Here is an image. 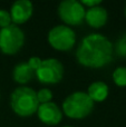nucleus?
I'll use <instances>...</instances> for the list:
<instances>
[{
	"mask_svg": "<svg viewBox=\"0 0 126 127\" xmlns=\"http://www.w3.org/2000/svg\"><path fill=\"white\" fill-rule=\"evenodd\" d=\"M113 44L100 33H91L83 38L76 51L80 65L89 68H102L113 59Z\"/></svg>",
	"mask_w": 126,
	"mask_h": 127,
	"instance_id": "f257e3e1",
	"label": "nucleus"
},
{
	"mask_svg": "<svg viewBox=\"0 0 126 127\" xmlns=\"http://www.w3.org/2000/svg\"><path fill=\"white\" fill-rule=\"evenodd\" d=\"M10 105L17 115L29 117L37 113L40 104L37 99V93L32 88L18 87L11 94Z\"/></svg>",
	"mask_w": 126,
	"mask_h": 127,
	"instance_id": "f03ea898",
	"label": "nucleus"
},
{
	"mask_svg": "<svg viewBox=\"0 0 126 127\" xmlns=\"http://www.w3.org/2000/svg\"><path fill=\"white\" fill-rule=\"evenodd\" d=\"M94 109V101L87 93L75 92L67 96L63 101V110L67 117L73 119H83Z\"/></svg>",
	"mask_w": 126,
	"mask_h": 127,
	"instance_id": "7ed1b4c3",
	"label": "nucleus"
},
{
	"mask_svg": "<svg viewBox=\"0 0 126 127\" xmlns=\"http://www.w3.org/2000/svg\"><path fill=\"white\" fill-rule=\"evenodd\" d=\"M25 33L16 25L0 28V51L4 55H15L22 48Z\"/></svg>",
	"mask_w": 126,
	"mask_h": 127,
	"instance_id": "20e7f679",
	"label": "nucleus"
},
{
	"mask_svg": "<svg viewBox=\"0 0 126 127\" xmlns=\"http://www.w3.org/2000/svg\"><path fill=\"white\" fill-rule=\"evenodd\" d=\"M48 42L56 50H70L76 42V33L70 27L58 25L48 32Z\"/></svg>",
	"mask_w": 126,
	"mask_h": 127,
	"instance_id": "39448f33",
	"label": "nucleus"
},
{
	"mask_svg": "<svg viewBox=\"0 0 126 127\" xmlns=\"http://www.w3.org/2000/svg\"><path fill=\"white\" fill-rule=\"evenodd\" d=\"M85 7L77 0H65L59 3L58 15L65 24L79 26L85 20Z\"/></svg>",
	"mask_w": 126,
	"mask_h": 127,
	"instance_id": "423d86ee",
	"label": "nucleus"
},
{
	"mask_svg": "<svg viewBox=\"0 0 126 127\" xmlns=\"http://www.w3.org/2000/svg\"><path fill=\"white\" fill-rule=\"evenodd\" d=\"M36 76L42 84H58L64 77V66L55 58L45 59L36 71Z\"/></svg>",
	"mask_w": 126,
	"mask_h": 127,
	"instance_id": "0eeeda50",
	"label": "nucleus"
},
{
	"mask_svg": "<svg viewBox=\"0 0 126 127\" xmlns=\"http://www.w3.org/2000/svg\"><path fill=\"white\" fill-rule=\"evenodd\" d=\"M37 115L42 123L49 126L59 124L63 118L62 109L55 103H51V101L46 104H40L37 110Z\"/></svg>",
	"mask_w": 126,
	"mask_h": 127,
	"instance_id": "6e6552de",
	"label": "nucleus"
},
{
	"mask_svg": "<svg viewBox=\"0 0 126 127\" xmlns=\"http://www.w3.org/2000/svg\"><path fill=\"white\" fill-rule=\"evenodd\" d=\"M32 3L29 0H17L12 3L10 9L11 20L17 25L25 24L32 15Z\"/></svg>",
	"mask_w": 126,
	"mask_h": 127,
	"instance_id": "1a4fd4ad",
	"label": "nucleus"
},
{
	"mask_svg": "<svg viewBox=\"0 0 126 127\" xmlns=\"http://www.w3.org/2000/svg\"><path fill=\"white\" fill-rule=\"evenodd\" d=\"M108 19V13L104 7H93L88 8V10L85 12V20L86 22L93 28H102L106 25Z\"/></svg>",
	"mask_w": 126,
	"mask_h": 127,
	"instance_id": "9d476101",
	"label": "nucleus"
},
{
	"mask_svg": "<svg viewBox=\"0 0 126 127\" xmlns=\"http://www.w3.org/2000/svg\"><path fill=\"white\" fill-rule=\"evenodd\" d=\"M108 86L104 81H94L93 84L88 86V89H87V95L94 103L104 101L108 96Z\"/></svg>",
	"mask_w": 126,
	"mask_h": 127,
	"instance_id": "9b49d317",
	"label": "nucleus"
},
{
	"mask_svg": "<svg viewBox=\"0 0 126 127\" xmlns=\"http://www.w3.org/2000/svg\"><path fill=\"white\" fill-rule=\"evenodd\" d=\"M13 80L18 84H27L29 81L32 80L33 76H35V71L29 67L28 63H20L16 65L15 69L12 72Z\"/></svg>",
	"mask_w": 126,
	"mask_h": 127,
	"instance_id": "f8f14e48",
	"label": "nucleus"
},
{
	"mask_svg": "<svg viewBox=\"0 0 126 127\" xmlns=\"http://www.w3.org/2000/svg\"><path fill=\"white\" fill-rule=\"evenodd\" d=\"M113 80L120 87L126 86V67H117L113 72Z\"/></svg>",
	"mask_w": 126,
	"mask_h": 127,
	"instance_id": "ddd939ff",
	"label": "nucleus"
},
{
	"mask_svg": "<svg viewBox=\"0 0 126 127\" xmlns=\"http://www.w3.org/2000/svg\"><path fill=\"white\" fill-rule=\"evenodd\" d=\"M113 51L121 58H126V33L122 35L113 46Z\"/></svg>",
	"mask_w": 126,
	"mask_h": 127,
	"instance_id": "4468645a",
	"label": "nucleus"
},
{
	"mask_svg": "<svg viewBox=\"0 0 126 127\" xmlns=\"http://www.w3.org/2000/svg\"><path fill=\"white\" fill-rule=\"evenodd\" d=\"M37 99L39 101V104L50 103V100L53 99V93H51L50 89L42 88L37 93Z\"/></svg>",
	"mask_w": 126,
	"mask_h": 127,
	"instance_id": "2eb2a0df",
	"label": "nucleus"
},
{
	"mask_svg": "<svg viewBox=\"0 0 126 127\" xmlns=\"http://www.w3.org/2000/svg\"><path fill=\"white\" fill-rule=\"evenodd\" d=\"M12 20H11L10 12L4 9H0V27L1 28H6V27L10 26Z\"/></svg>",
	"mask_w": 126,
	"mask_h": 127,
	"instance_id": "dca6fc26",
	"label": "nucleus"
},
{
	"mask_svg": "<svg viewBox=\"0 0 126 127\" xmlns=\"http://www.w3.org/2000/svg\"><path fill=\"white\" fill-rule=\"evenodd\" d=\"M41 62L42 60L40 59L39 57H31L30 59L28 60V65H29V67L31 68V69L35 71V74H36V71H37L38 69H39V67H40V65H41Z\"/></svg>",
	"mask_w": 126,
	"mask_h": 127,
	"instance_id": "f3484780",
	"label": "nucleus"
},
{
	"mask_svg": "<svg viewBox=\"0 0 126 127\" xmlns=\"http://www.w3.org/2000/svg\"><path fill=\"white\" fill-rule=\"evenodd\" d=\"M80 3H82L83 6H87L88 8H93V7L99 6V4L102 3V1H100V0H82Z\"/></svg>",
	"mask_w": 126,
	"mask_h": 127,
	"instance_id": "a211bd4d",
	"label": "nucleus"
},
{
	"mask_svg": "<svg viewBox=\"0 0 126 127\" xmlns=\"http://www.w3.org/2000/svg\"><path fill=\"white\" fill-rule=\"evenodd\" d=\"M125 15H126V7H125Z\"/></svg>",
	"mask_w": 126,
	"mask_h": 127,
	"instance_id": "6ab92c4d",
	"label": "nucleus"
},
{
	"mask_svg": "<svg viewBox=\"0 0 126 127\" xmlns=\"http://www.w3.org/2000/svg\"><path fill=\"white\" fill-rule=\"evenodd\" d=\"M64 127H71V126H64Z\"/></svg>",
	"mask_w": 126,
	"mask_h": 127,
	"instance_id": "aec40b11",
	"label": "nucleus"
}]
</instances>
